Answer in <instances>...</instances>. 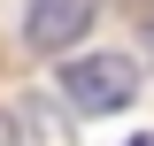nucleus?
<instances>
[{"label":"nucleus","mask_w":154,"mask_h":146,"mask_svg":"<svg viewBox=\"0 0 154 146\" xmlns=\"http://www.w3.org/2000/svg\"><path fill=\"white\" fill-rule=\"evenodd\" d=\"M54 85H62V100H69L77 115H116V108L139 100V69L123 54H69Z\"/></svg>","instance_id":"nucleus-1"},{"label":"nucleus","mask_w":154,"mask_h":146,"mask_svg":"<svg viewBox=\"0 0 154 146\" xmlns=\"http://www.w3.org/2000/svg\"><path fill=\"white\" fill-rule=\"evenodd\" d=\"M85 31H93V0H31L23 8V38L38 54H69Z\"/></svg>","instance_id":"nucleus-2"},{"label":"nucleus","mask_w":154,"mask_h":146,"mask_svg":"<svg viewBox=\"0 0 154 146\" xmlns=\"http://www.w3.org/2000/svg\"><path fill=\"white\" fill-rule=\"evenodd\" d=\"M123 146H154V131H131V138H123Z\"/></svg>","instance_id":"nucleus-3"}]
</instances>
